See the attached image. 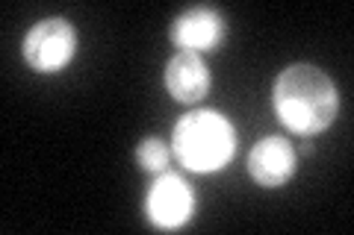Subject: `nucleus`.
Segmentation results:
<instances>
[{"instance_id":"f257e3e1","label":"nucleus","mask_w":354,"mask_h":235,"mask_svg":"<svg viewBox=\"0 0 354 235\" xmlns=\"http://www.w3.org/2000/svg\"><path fill=\"white\" fill-rule=\"evenodd\" d=\"M272 103L286 130L298 136H316L334 124L339 112V94L322 68L290 65L274 80Z\"/></svg>"},{"instance_id":"f03ea898","label":"nucleus","mask_w":354,"mask_h":235,"mask_svg":"<svg viewBox=\"0 0 354 235\" xmlns=\"http://www.w3.org/2000/svg\"><path fill=\"white\" fill-rule=\"evenodd\" d=\"M171 153L183 167H189L195 174L221 171L236 153L234 124L213 109L189 112L174 124Z\"/></svg>"},{"instance_id":"7ed1b4c3","label":"nucleus","mask_w":354,"mask_h":235,"mask_svg":"<svg viewBox=\"0 0 354 235\" xmlns=\"http://www.w3.org/2000/svg\"><path fill=\"white\" fill-rule=\"evenodd\" d=\"M77 53V30L68 18H44L24 36V59L32 71L57 74Z\"/></svg>"},{"instance_id":"20e7f679","label":"nucleus","mask_w":354,"mask_h":235,"mask_svg":"<svg viewBox=\"0 0 354 235\" xmlns=\"http://www.w3.org/2000/svg\"><path fill=\"white\" fill-rule=\"evenodd\" d=\"M148 221L160 229H180L195 212V194L189 183L174 171H162L151 183L145 197Z\"/></svg>"},{"instance_id":"39448f33","label":"nucleus","mask_w":354,"mask_h":235,"mask_svg":"<svg viewBox=\"0 0 354 235\" xmlns=\"http://www.w3.org/2000/svg\"><path fill=\"white\" fill-rule=\"evenodd\" d=\"M225 39V15L213 6H192L171 24V41L186 53L213 50Z\"/></svg>"},{"instance_id":"423d86ee","label":"nucleus","mask_w":354,"mask_h":235,"mask_svg":"<svg viewBox=\"0 0 354 235\" xmlns=\"http://www.w3.org/2000/svg\"><path fill=\"white\" fill-rule=\"evenodd\" d=\"M295 147L281 136H266L248 153V174L263 188H278L295 174Z\"/></svg>"},{"instance_id":"0eeeda50","label":"nucleus","mask_w":354,"mask_h":235,"mask_svg":"<svg viewBox=\"0 0 354 235\" xmlns=\"http://www.w3.org/2000/svg\"><path fill=\"white\" fill-rule=\"evenodd\" d=\"M165 88L177 103H201L209 92V68L201 53H174L165 65Z\"/></svg>"},{"instance_id":"6e6552de","label":"nucleus","mask_w":354,"mask_h":235,"mask_svg":"<svg viewBox=\"0 0 354 235\" xmlns=\"http://www.w3.org/2000/svg\"><path fill=\"white\" fill-rule=\"evenodd\" d=\"M136 162H139L142 171H148V174H162V171H169L171 147H169V144H165L162 139L148 136V139L139 141V147H136Z\"/></svg>"}]
</instances>
